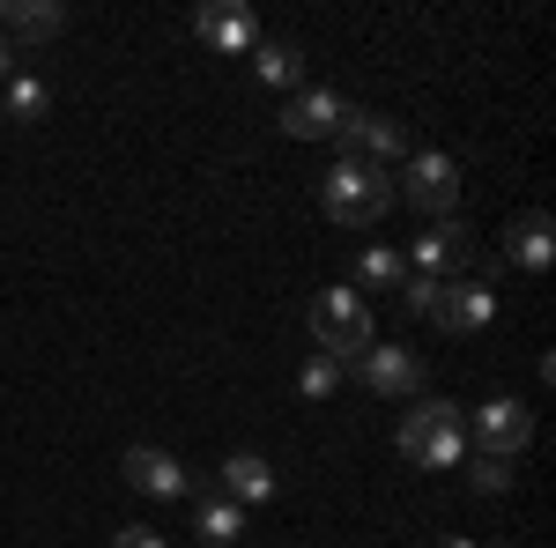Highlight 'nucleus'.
<instances>
[{"label": "nucleus", "mask_w": 556, "mask_h": 548, "mask_svg": "<svg viewBox=\"0 0 556 548\" xmlns=\"http://www.w3.org/2000/svg\"><path fill=\"white\" fill-rule=\"evenodd\" d=\"M401 460L408 467H460L468 460V422L453 400H416L401 422Z\"/></svg>", "instance_id": "obj_1"}, {"label": "nucleus", "mask_w": 556, "mask_h": 548, "mask_svg": "<svg viewBox=\"0 0 556 548\" xmlns=\"http://www.w3.org/2000/svg\"><path fill=\"white\" fill-rule=\"evenodd\" d=\"M386 201H393V170H371V164H356V156H342V164L327 170V186H319V208L334 215V222H349V230H371L386 215Z\"/></svg>", "instance_id": "obj_2"}, {"label": "nucleus", "mask_w": 556, "mask_h": 548, "mask_svg": "<svg viewBox=\"0 0 556 548\" xmlns=\"http://www.w3.org/2000/svg\"><path fill=\"white\" fill-rule=\"evenodd\" d=\"M312 341H319V356H364L371 348V304L356 290H327L312 296Z\"/></svg>", "instance_id": "obj_3"}, {"label": "nucleus", "mask_w": 556, "mask_h": 548, "mask_svg": "<svg viewBox=\"0 0 556 548\" xmlns=\"http://www.w3.org/2000/svg\"><path fill=\"white\" fill-rule=\"evenodd\" d=\"M401 193H408V208H424L430 222H445V215H460V164L438 156V149H424V156L401 164Z\"/></svg>", "instance_id": "obj_4"}, {"label": "nucleus", "mask_w": 556, "mask_h": 548, "mask_svg": "<svg viewBox=\"0 0 556 548\" xmlns=\"http://www.w3.org/2000/svg\"><path fill=\"white\" fill-rule=\"evenodd\" d=\"M490 311H497V290H490V275H453V282H438L430 296V319L445 327V334H482L490 327Z\"/></svg>", "instance_id": "obj_5"}, {"label": "nucleus", "mask_w": 556, "mask_h": 548, "mask_svg": "<svg viewBox=\"0 0 556 548\" xmlns=\"http://www.w3.org/2000/svg\"><path fill=\"white\" fill-rule=\"evenodd\" d=\"M416 267L408 275H430V282H453V275H468L475 267V230L460 222V215H445V222H430L424 238H416Z\"/></svg>", "instance_id": "obj_6"}, {"label": "nucleus", "mask_w": 556, "mask_h": 548, "mask_svg": "<svg viewBox=\"0 0 556 548\" xmlns=\"http://www.w3.org/2000/svg\"><path fill=\"white\" fill-rule=\"evenodd\" d=\"M534 445V416L519 400H490L475 408V430H468V453H490V460H519Z\"/></svg>", "instance_id": "obj_7"}, {"label": "nucleus", "mask_w": 556, "mask_h": 548, "mask_svg": "<svg viewBox=\"0 0 556 548\" xmlns=\"http://www.w3.org/2000/svg\"><path fill=\"white\" fill-rule=\"evenodd\" d=\"M356 164H371V170H393V164H408V133H401V119H379V112H349V127L334 133Z\"/></svg>", "instance_id": "obj_8"}, {"label": "nucleus", "mask_w": 556, "mask_h": 548, "mask_svg": "<svg viewBox=\"0 0 556 548\" xmlns=\"http://www.w3.org/2000/svg\"><path fill=\"white\" fill-rule=\"evenodd\" d=\"M356 364H364V385H371V393H393V400H408V393L424 385V356L401 348V341H371Z\"/></svg>", "instance_id": "obj_9"}, {"label": "nucleus", "mask_w": 556, "mask_h": 548, "mask_svg": "<svg viewBox=\"0 0 556 548\" xmlns=\"http://www.w3.org/2000/svg\"><path fill=\"white\" fill-rule=\"evenodd\" d=\"M349 112H356V104H342L334 89H298V104L282 112V133H290V141H334V133L349 127Z\"/></svg>", "instance_id": "obj_10"}, {"label": "nucleus", "mask_w": 556, "mask_h": 548, "mask_svg": "<svg viewBox=\"0 0 556 548\" xmlns=\"http://www.w3.org/2000/svg\"><path fill=\"white\" fill-rule=\"evenodd\" d=\"M119 474H127V489H141V497H186L193 489V474L172 453H156V445H134L127 460H119Z\"/></svg>", "instance_id": "obj_11"}, {"label": "nucleus", "mask_w": 556, "mask_h": 548, "mask_svg": "<svg viewBox=\"0 0 556 548\" xmlns=\"http://www.w3.org/2000/svg\"><path fill=\"white\" fill-rule=\"evenodd\" d=\"M549 253H556V222L542 208H527L505 222V259L527 267V275H549Z\"/></svg>", "instance_id": "obj_12"}, {"label": "nucleus", "mask_w": 556, "mask_h": 548, "mask_svg": "<svg viewBox=\"0 0 556 548\" xmlns=\"http://www.w3.org/2000/svg\"><path fill=\"white\" fill-rule=\"evenodd\" d=\"M193 30L215 44V52H245L260 38L253 8H238V0H208V8H193Z\"/></svg>", "instance_id": "obj_13"}, {"label": "nucleus", "mask_w": 556, "mask_h": 548, "mask_svg": "<svg viewBox=\"0 0 556 548\" xmlns=\"http://www.w3.org/2000/svg\"><path fill=\"white\" fill-rule=\"evenodd\" d=\"M215 489H223L238 511H245V505H267V497H275V467L260 460V453H230V460H223V474H215Z\"/></svg>", "instance_id": "obj_14"}, {"label": "nucleus", "mask_w": 556, "mask_h": 548, "mask_svg": "<svg viewBox=\"0 0 556 548\" xmlns=\"http://www.w3.org/2000/svg\"><path fill=\"white\" fill-rule=\"evenodd\" d=\"M0 23H8L15 38L45 44V38H60V30H67V8H60V0H0Z\"/></svg>", "instance_id": "obj_15"}, {"label": "nucleus", "mask_w": 556, "mask_h": 548, "mask_svg": "<svg viewBox=\"0 0 556 548\" xmlns=\"http://www.w3.org/2000/svg\"><path fill=\"white\" fill-rule=\"evenodd\" d=\"M193 519H201V541H208V548H230V541H238V534H245V511L230 505V497H223V489H208V497H201V511H193Z\"/></svg>", "instance_id": "obj_16"}, {"label": "nucleus", "mask_w": 556, "mask_h": 548, "mask_svg": "<svg viewBox=\"0 0 556 548\" xmlns=\"http://www.w3.org/2000/svg\"><path fill=\"white\" fill-rule=\"evenodd\" d=\"M253 75H260L267 89H298V82H304V52H298V44H282V38H275V44H260Z\"/></svg>", "instance_id": "obj_17"}, {"label": "nucleus", "mask_w": 556, "mask_h": 548, "mask_svg": "<svg viewBox=\"0 0 556 548\" xmlns=\"http://www.w3.org/2000/svg\"><path fill=\"white\" fill-rule=\"evenodd\" d=\"M401 275H408V259L393 253V245H371V253L356 259V282L364 290H401Z\"/></svg>", "instance_id": "obj_18"}, {"label": "nucleus", "mask_w": 556, "mask_h": 548, "mask_svg": "<svg viewBox=\"0 0 556 548\" xmlns=\"http://www.w3.org/2000/svg\"><path fill=\"white\" fill-rule=\"evenodd\" d=\"M45 104H52V97H45V82H38V75H15V82H8V119L38 127V119H45Z\"/></svg>", "instance_id": "obj_19"}, {"label": "nucleus", "mask_w": 556, "mask_h": 548, "mask_svg": "<svg viewBox=\"0 0 556 548\" xmlns=\"http://www.w3.org/2000/svg\"><path fill=\"white\" fill-rule=\"evenodd\" d=\"M468 482L482 489V497H497V489H513V460H490V453H468Z\"/></svg>", "instance_id": "obj_20"}, {"label": "nucleus", "mask_w": 556, "mask_h": 548, "mask_svg": "<svg viewBox=\"0 0 556 548\" xmlns=\"http://www.w3.org/2000/svg\"><path fill=\"white\" fill-rule=\"evenodd\" d=\"M304 400H327V393H334V385H342V364H334V356H312V364H304Z\"/></svg>", "instance_id": "obj_21"}, {"label": "nucleus", "mask_w": 556, "mask_h": 548, "mask_svg": "<svg viewBox=\"0 0 556 548\" xmlns=\"http://www.w3.org/2000/svg\"><path fill=\"white\" fill-rule=\"evenodd\" d=\"M393 296H401V311H424V319H430V296H438V282H430V275H401V290H393Z\"/></svg>", "instance_id": "obj_22"}, {"label": "nucleus", "mask_w": 556, "mask_h": 548, "mask_svg": "<svg viewBox=\"0 0 556 548\" xmlns=\"http://www.w3.org/2000/svg\"><path fill=\"white\" fill-rule=\"evenodd\" d=\"M112 548H172L164 534H149V526H127V534H112Z\"/></svg>", "instance_id": "obj_23"}, {"label": "nucleus", "mask_w": 556, "mask_h": 548, "mask_svg": "<svg viewBox=\"0 0 556 548\" xmlns=\"http://www.w3.org/2000/svg\"><path fill=\"white\" fill-rule=\"evenodd\" d=\"M438 548H475V541H460V534H445V541H438Z\"/></svg>", "instance_id": "obj_24"}, {"label": "nucleus", "mask_w": 556, "mask_h": 548, "mask_svg": "<svg viewBox=\"0 0 556 548\" xmlns=\"http://www.w3.org/2000/svg\"><path fill=\"white\" fill-rule=\"evenodd\" d=\"M0 75H8V38H0Z\"/></svg>", "instance_id": "obj_25"}]
</instances>
